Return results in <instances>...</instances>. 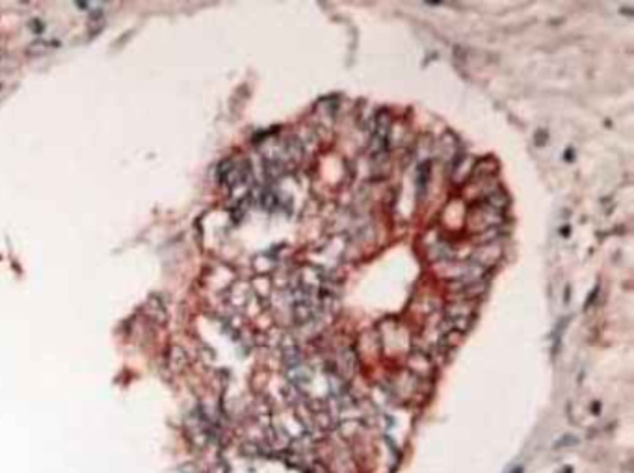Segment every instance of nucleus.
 <instances>
[{
  "mask_svg": "<svg viewBox=\"0 0 634 473\" xmlns=\"http://www.w3.org/2000/svg\"><path fill=\"white\" fill-rule=\"evenodd\" d=\"M389 130H391V119L387 114H380L376 119V128L372 134V154H383L389 147Z\"/></svg>",
  "mask_w": 634,
  "mask_h": 473,
  "instance_id": "obj_1",
  "label": "nucleus"
}]
</instances>
